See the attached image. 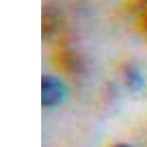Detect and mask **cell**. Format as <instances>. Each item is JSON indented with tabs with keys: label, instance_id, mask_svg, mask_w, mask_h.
<instances>
[{
	"label": "cell",
	"instance_id": "1",
	"mask_svg": "<svg viewBox=\"0 0 147 147\" xmlns=\"http://www.w3.org/2000/svg\"><path fill=\"white\" fill-rule=\"evenodd\" d=\"M140 24L143 31L147 35V9L143 13L142 16L140 17Z\"/></svg>",
	"mask_w": 147,
	"mask_h": 147
}]
</instances>
